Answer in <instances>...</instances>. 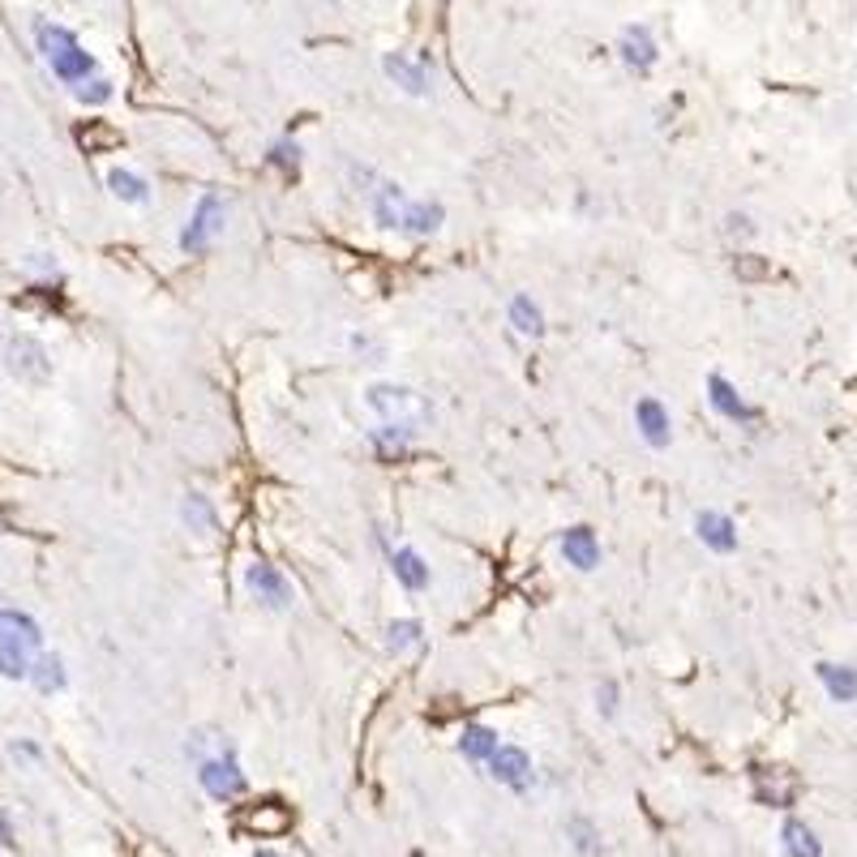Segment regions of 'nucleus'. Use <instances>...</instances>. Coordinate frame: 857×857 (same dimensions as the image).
<instances>
[{"mask_svg":"<svg viewBox=\"0 0 857 857\" xmlns=\"http://www.w3.org/2000/svg\"><path fill=\"white\" fill-rule=\"evenodd\" d=\"M0 678H31L26 648H18V644H0Z\"/></svg>","mask_w":857,"mask_h":857,"instance_id":"obj_28","label":"nucleus"},{"mask_svg":"<svg viewBox=\"0 0 857 857\" xmlns=\"http://www.w3.org/2000/svg\"><path fill=\"white\" fill-rule=\"evenodd\" d=\"M407 438H412V429H399V425H386V429L373 433V442H378L382 454H399L407 447Z\"/></svg>","mask_w":857,"mask_h":857,"instance_id":"obj_31","label":"nucleus"},{"mask_svg":"<svg viewBox=\"0 0 857 857\" xmlns=\"http://www.w3.org/2000/svg\"><path fill=\"white\" fill-rule=\"evenodd\" d=\"M561 554H566V561H570L575 570H597V566H601V545H597L592 528H570V532L561 536Z\"/></svg>","mask_w":857,"mask_h":857,"instance_id":"obj_12","label":"nucleus"},{"mask_svg":"<svg viewBox=\"0 0 857 857\" xmlns=\"http://www.w3.org/2000/svg\"><path fill=\"white\" fill-rule=\"evenodd\" d=\"M404 210H407V198L399 185H378V194H373V219H378V228H399L404 223Z\"/></svg>","mask_w":857,"mask_h":857,"instance_id":"obj_16","label":"nucleus"},{"mask_svg":"<svg viewBox=\"0 0 857 857\" xmlns=\"http://www.w3.org/2000/svg\"><path fill=\"white\" fill-rule=\"evenodd\" d=\"M297 154H301L297 151V142H275V147H270V159H275L279 167H292V172H297Z\"/></svg>","mask_w":857,"mask_h":857,"instance_id":"obj_34","label":"nucleus"},{"mask_svg":"<svg viewBox=\"0 0 857 857\" xmlns=\"http://www.w3.org/2000/svg\"><path fill=\"white\" fill-rule=\"evenodd\" d=\"M416 644H420V622H391L386 626V648L395 656L412 652Z\"/></svg>","mask_w":857,"mask_h":857,"instance_id":"obj_27","label":"nucleus"},{"mask_svg":"<svg viewBox=\"0 0 857 857\" xmlns=\"http://www.w3.org/2000/svg\"><path fill=\"white\" fill-rule=\"evenodd\" d=\"M570 832L579 836L575 845H579L583 854H597V832H592V823H588V819H575V823H570Z\"/></svg>","mask_w":857,"mask_h":857,"instance_id":"obj_32","label":"nucleus"},{"mask_svg":"<svg viewBox=\"0 0 857 857\" xmlns=\"http://www.w3.org/2000/svg\"><path fill=\"white\" fill-rule=\"evenodd\" d=\"M617 51H622V60L630 69H652L656 65V44L648 35V26H626L622 39H617Z\"/></svg>","mask_w":857,"mask_h":857,"instance_id":"obj_13","label":"nucleus"},{"mask_svg":"<svg viewBox=\"0 0 857 857\" xmlns=\"http://www.w3.org/2000/svg\"><path fill=\"white\" fill-rule=\"evenodd\" d=\"M510 322H514V331L528 335V339H541V331H545L541 309L528 301V297H514V301H510Z\"/></svg>","mask_w":857,"mask_h":857,"instance_id":"obj_23","label":"nucleus"},{"mask_svg":"<svg viewBox=\"0 0 857 857\" xmlns=\"http://www.w3.org/2000/svg\"><path fill=\"white\" fill-rule=\"evenodd\" d=\"M695 532H699V541H704L707 549H716V554H733V549H738V528H733V519L720 514V510H704V514L695 519Z\"/></svg>","mask_w":857,"mask_h":857,"instance_id":"obj_8","label":"nucleus"},{"mask_svg":"<svg viewBox=\"0 0 857 857\" xmlns=\"http://www.w3.org/2000/svg\"><path fill=\"white\" fill-rule=\"evenodd\" d=\"M31 682L51 695V691H60L65 686V664H60V656H39L35 664H31Z\"/></svg>","mask_w":857,"mask_h":857,"instance_id":"obj_25","label":"nucleus"},{"mask_svg":"<svg viewBox=\"0 0 857 857\" xmlns=\"http://www.w3.org/2000/svg\"><path fill=\"white\" fill-rule=\"evenodd\" d=\"M0 644H18V648H39L44 644V630H39V622L35 617H26V613H18V609H4L0 605Z\"/></svg>","mask_w":857,"mask_h":857,"instance_id":"obj_10","label":"nucleus"},{"mask_svg":"<svg viewBox=\"0 0 857 857\" xmlns=\"http://www.w3.org/2000/svg\"><path fill=\"white\" fill-rule=\"evenodd\" d=\"M185 523L198 528V532H210V528H215V510H210V502H206L202 494H189V498H185Z\"/></svg>","mask_w":857,"mask_h":857,"instance_id":"obj_29","label":"nucleus"},{"mask_svg":"<svg viewBox=\"0 0 857 857\" xmlns=\"http://www.w3.org/2000/svg\"><path fill=\"white\" fill-rule=\"evenodd\" d=\"M35 39H39V51H44V60H48L51 73H56L60 82H86V78H95V60L82 51V44H78L65 26L39 22V26H35Z\"/></svg>","mask_w":857,"mask_h":857,"instance_id":"obj_1","label":"nucleus"},{"mask_svg":"<svg viewBox=\"0 0 857 857\" xmlns=\"http://www.w3.org/2000/svg\"><path fill=\"white\" fill-rule=\"evenodd\" d=\"M635 416H639V429H644V438H648V447H669V412L656 404V399H639L635 407Z\"/></svg>","mask_w":857,"mask_h":857,"instance_id":"obj_18","label":"nucleus"},{"mask_svg":"<svg viewBox=\"0 0 857 857\" xmlns=\"http://www.w3.org/2000/svg\"><path fill=\"white\" fill-rule=\"evenodd\" d=\"M22 266H26V270H35V275H44V279L56 275V257H51V253H31Z\"/></svg>","mask_w":857,"mask_h":857,"instance_id":"obj_33","label":"nucleus"},{"mask_svg":"<svg viewBox=\"0 0 857 857\" xmlns=\"http://www.w3.org/2000/svg\"><path fill=\"white\" fill-rule=\"evenodd\" d=\"M364 399L369 407L386 420V425H399V429H420L425 420H429V404L412 391V386H395V382H373L369 391H364Z\"/></svg>","mask_w":857,"mask_h":857,"instance_id":"obj_2","label":"nucleus"},{"mask_svg":"<svg viewBox=\"0 0 857 857\" xmlns=\"http://www.w3.org/2000/svg\"><path fill=\"white\" fill-rule=\"evenodd\" d=\"M241 827H250L257 836H279V832L292 827V814L279 807V802H262V807H253L241 814Z\"/></svg>","mask_w":857,"mask_h":857,"instance_id":"obj_14","label":"nucleus"},{"mask_svg":"<svg viewBox=\"0 0 857 857\" xmlns=\"http://www.w3.org/2000/svg\"><path fill=\"white\" fill-rule=\"evenodd\" d=\"M459 751L467 758H489L498 751V733H489V729H480V725H472V729H463V742H459Z\"/></svg>","mask_w":857,"mask_h":857,"instance_id":"obj_26","label":"nucleus"},{"mask_svg":"<svg viewBox=\"0 0 857 857\" xmlns=\"http://www.w3.org/2000/svg\"><path fill=\"white\" fill-rule=\"evenodd\" d=\"M780 845H785V857H819V836L810 832L807 823H798V819H789L785 823V832H780Z\"/></svg>","mask_w":857,"mask_h":857,"instance_id":"obj_20","label":"nucleus"},{"mask_svg":"<svg viewBox=\"0 0 857 857\" xmlns=\"http://www.w3.org/2000/svg\"><path fill=\"white\" fill-rule=\"evenodd\" d=\"M391 566H395V575H399V583L412 588V592H420L425 583H429V566L420 561L416 549H399V554L391 557Z\"/></svg>","mask_w":857,"mask_h":857,"instance_id":"obj_22","label":"nucleus"},{"mask_svg":"<svg viewBox=\"0 0 857 857\" xmlns=\"http://www.w3.org/2000/svg\"><path fill=\"white\" fill-rule=\"evenodd\" d=\"M223 232V198L219 194H206L198 210H194V219H189V228L181 232V250L189 253H202L215 245V236Z\"/></svg>","mask_w":857,"mask_h":857,"instance_id":"obj_4","label":"nucleus"},{"mask_svg":"<svg viewBox=\"0 0 857 857\" xmlns=\"http://www.w3.org/2000/svg\"><path fill=\"white\" fill-rule=\"evenodd\" d=\"M738 275L755 279V275H763V266H758V262H751V257H738Z\"/></svg>","mask_w":857,"mask_h":857,"instance_id":"obj_35","label":"nucleus"},{"mask_svg":"<svg viewBox=\"0 0 857 857\" xmlns=\"http://www.w3.org/2000/svg\"><path fill=\"white\" fill-rule=\"evenodd\" d=\"M107 189L120 198V202H134V206H142L151 194H147V181L142 176H134V172H107Z\"/></svg>","mask_w":857,"mask_h":857,"instance_id":"obj_24","label":"nucleus"},{"mask_svg":"<svg viewBox=\"0 0 857 857\" xmlns=\"http://www.w3.org/2000/svg\"><path fill=\"white\" fill-rule=\"evenodd\" d=\"M198 780L206 785V794H210V798H219V802H228V798H241V794H245V776H241V767H236L232 751H228V755L202 758V763H198Z\"/></svg>","mask_w":857,"mask_h":857,"instance_id":"obj_5","label":"nucleus"},{"mask_svg":"<svg viewBox=\"0 0 857 857\" xmlns=\"http://www.w3.org/2000/svg\"><path fill=\"white\" fill-rule=\"evenodd\" d=\"M4 369H9L18 382H26V386H44L51 378L48 352H44V344L31 339V335H13V339L4 344Z\"/></svg>","mask_w":857,"mask_h":857,"instance_id":"obj_3","label":"nucleus"},{"mask_svg":"<svg viewBox=\"0 0 857 857\" xmlns=\"http://www.w3.org/2000/svg\"><path fill=\"white\" fill-rule=\"evenodd\" d=\"M382 69H386V78L395 82V86H404L407 95H429V73H425V65L420 60H412L404 51H395V56H386L382 60Z\"/></svg>","mask_w":857,"mask_h":857,"instance_id":"obj_11","label":"nucleus"},{"mask_svg":"<svg viewBox=\"0 0 857 857\" xmlns=\"http://www.w3.org/2000/svg\"><path fill=\"white\" fill-rule=\"evenodd\" d=\"M707 391H711L707 399H711V407H716L720 416H729V420H755V412L742 404V395H738V391H733L720 373H711V378H707Z\"/></svg>","mask_w":857,"mask_h":857,"instance_id":"obj_15","label":"nucleus"},{"mask_svg":"<svg viewBox=\"0 0 857 857\" xmlns=\"http://www.w3.org/2000/svg\"><path fill=\"white\" fill-rule=\"evenodd\" d=\"M489 767H494V780H502L510 789H523L532 780V758H528V751H519V746H498L489 755Z\"/></svg>","mask_w":857,"mask_h":857,"instance_id":"obj_9","label":"nucleus"},{"mask_svg":"<svg viewBox=\"0 0 857 857\" xmlns=\"http://www.w3.org/2000/svg\"><path fill=\"white\" fill-rule=\"evenodd\" d=\"M755 794L767 802V807H794L798 780H794V772H785V767H755Z\"/></svg>","mask_w":857,"mask_h":857,"instance_id":"obj_7","label":"nucleus"},{"mask_svg":"<svg viewBox=\"0 0 857 857\" xmlns=\"http://www.w3.org/2000/svg\"><path fill=\"white\" fill-rule=\"evenodd\" d=\"M819 682L827 686V695L836 704H854L857 699V669H849V664H819Z\"/></svg>","mask_w":857,"mask_h":857,"instance_id":"obj_17","label":"nucleus"},{"mask_svg":"<svg viewBox=\"0 0 857 857\" xmlns=\"http://www.w3.org/2000/svg\"><path fill=\"white\" fill-rule=\"evenodd\" d=\"M73 95H78V100H82V103H107V100H112V82L95 73V78H86V82H78V86H73Z\"/></svg>","mask_w":857,"mask_h":857,"instance_id":"obj_30","label":"nucleus"},{"mask_svg":"<svg viewBox=\"0 0 857 857\" xmlns=\"http://www.w3.org/2000/svg\"><path fill=\"white\" fill-rule=\"evenodd\" d=\"M245 588H250L262 605H270V609L292 605V588H288V579H283L275 566H266V561H253L250 570H245Z\"/></svg>","mask_w":857,"mask_h":857,"instance_id":"obj_6","label":"nucleus"},{"mask_svg":"<svg viewBox=\"0 0 857 857\" xmlns=\"http://www.w3.org/2000/svg\"><path fill=\"white\" fill-rule=\"evenodd\" d=\"M78 147L86 154L112 151V147H120V129H112L107 120H86V125L78 129Z\"/></svg>","mask_w":857,"mask_h":857,"instance_id":"obj_21","label":"nucleus"},{"mask_svg":"<svg viewBox=\"0 0 857 857\" xmlns=\"http://www.w3.org/2000/svg\"><path fill=\"white\" fill-rule=\"evenodd\" d=\"M399 228L412 232V236H429V232H438V228H442V206L438 202H407L404 223H399Z\"/></svg>","mask_w":857,"mask_h":857,"instance_id":"obj_19","label":"nucleus"}]
</instances>
